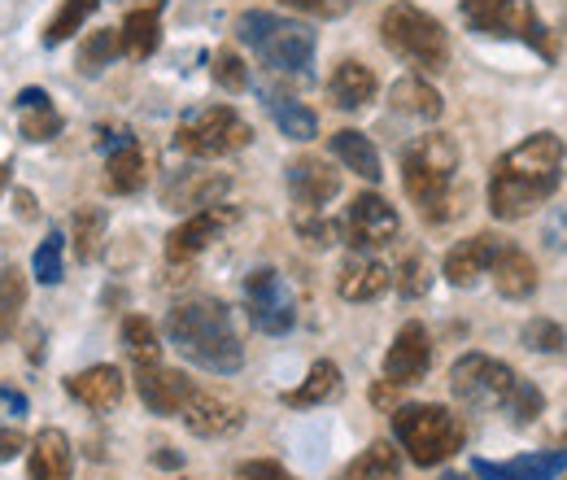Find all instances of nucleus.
Returning a JSON list of instances; mask_svg holds the SVG:
<instances>
[{"label":"nucleus","instance_id":"0eeeda50","mask_svg":"<svg viewBox=\"0 0 567 480\" xmlns=\"http://www.w3.org/2000/svg\"><path fill=\"white\" fill-rule=\"evenodd\" d=\"M236 35L280 74H310L315 62V31L301 22H288L280 13L267 9H245L236 18Z\"/></svg>","mask_w":567,"mask_h":480},{"label":"nucleus","instance_id":"2f4dec72","mask_svg":"<svg viewBox=\"0 0 567 480\" xmlns=\"http://www.w3.org/2000/svg\"><path fill=\"white\" fill-rule=\"evenodd\" d=\"M267 110H271L276 127H280L288 140L319 136V119H315V110H306L301 101H292V96H284V92H267Z\"/></svg>","mask_w":567,"mask_h":480},{"label":"nucleus","instance_id":"a19ab883","mask_svg":"<svg viewBox=\"0 0 567 480\" xmlns=\"http://www.w3.org/2000/svg\"><path fill=\"white\" fill-rule=\"evenodd\" d=\"M210 74L223 92H245V88H249V70H245V62H240L231 49H218V53H214Z\"/></svg>","mask_w":567,"mask_h":480},{"label":"nucleus","instance_id":"09e8293b","mask_svg":"<svg viewBox=\"0 0 567 480\" xmlns=\"http://www.w3.org/2000/svg\"><path fill=\"white\" fill-rule=\"evenodd\" d=\"M445 480H463V477H445Z\"/></svg>","mask_w":567,"mask_h":480},{"label":"nucleus","instance_id":"393cba45","mask_svg":"<svg viewBox=\"0 0 567 480\" xmlns=\"http://www.w3.org/2000/svg\"><path fill=\"white\" fill-rule=\"evenodd\" d=\"M148 184V157L136 140H118V149H110L105 157V188L118 197H132Z\"/></svg>","mask_w":567,"mask_h":480},{"label":"nucleus","instance_id":"c85d7f7f","mask_svg":"<svg viewBox=\"0 0 567 480\" xmlns=\"http://www.w3.org/2000/svg\"><path fill=\"white\" fill-rule=\"evenodd\" d=\"M337 394H341V367H337L332 358H319V362L306 371V380L284 394V402L301 411V407H323V402L337 398Z\"/></svg>","mask_w":567,"mask_h":480},{"label":"nucleus","instance_id":"37998d69","mask_svg":"<svg viewBox=\"0 0 567 480\" xmlns=\"http://www.w3.org/2000/svg\"><path fill=\"white\" fill-rule=\"evenodd\" d=\"M280 4L297 9V13H306V18H323V22L346 18V13L354 9V0H280Z\"/></svg>","mask_w":567,"mask_h":480},{"label":"nucleus","instance_id":"f257e3e1","mask_svg":"<svg viewBox=\"0 0 567 480\" xmlns=\"http://www.w3.org/2000/svg\"><path fill=\"white\" fill-rule=\"evenodd\" d=\"M567 149L555 132H537L511 153H502L489 175V210L494 218H524L555 197L564 184Z\"/></svg>","mask_w":567,"mask_h":480},{"label":"nucleus","instance_id":"72a5a7b5","mask_svg":"<svg viewBox=\"0 0 567 480\" xmlns=\"http://www.w3.org/2000/svg\"><path fill=\"white\" fill-rule=\"evenodd\" d=\"M123 345H127V354H132L136 367L162 362V337H157L153 319H144V315H127L123 319Z\"/></svg>","mask_w":567,"mask_h":480},{"label":"nucleus","instance_id":"9d476101","mask_svg":"<svg viewBox=\"0 0 567 480\" xmlns=\"http://www.w3.org/2000/svg\"><path fill=\"white\" fill-rule=\"evenodd\" d=\"M245 310H249L254 328L267 333V337H284L297 324L292 288L276 267H258V272L245 275Z\"/></svg>","mask_w":567,"mask_h":480},{"label":"nucleus","instance_id":"f704fd0d","mask_svg":"<svg viewBox=\"0 0 567 480\" xmlns=\"http://www.w3.org/2000/svg\"><path fill=\"white\" fill-rule=\"evenodd\" d=\"M105 245V210L83 206L74 214V258L79 263H92Z\"/></svg>","mask_w":567,"mask_h":480},{"label":"nucleus","instance_id":"ea45409f","mask_svg":"<svg viewBox=\"0 0 567 480\" xmlns=\"http://www.w3.org/2000/svg\"><path fill=\"white\" fill-rule=\"evenodd\" d=\"M35 279L40 284H62V275H66V258H62V232H49V241L35 249Z\"/></svg>","mask_w":567,"mask_h":480},{"label":"nucleus","instance_id":"6e6552de","mask_svg":"<svg viewBox=\"0 0 567 480\" xmlns=\"http://www.w3.org/2000/svg\"><path fill=\"white\" fill-rule=\"evenodd\" d=\"M458 13H463V22H467L476 35L519 40V44H528L542 62H555V58H559V44H555V35L546 31V22L537 18L533 0H463Z\"/></svg>","mask_w":567,"mask_h":480},{"label":"nucleus","instance_id":"f03ea898","mask_svg":"<svg viewBox=\"0 0 567 480\" xmlns=\"http://www.w3.org/2000/svg\"><path fill=\"white\" fill-rule=\"evenodd\" d=\"M166 337L171 345L202 371L214 376H236L240 362H245V349L240 337L231 328V310L214 297H193V302H179L166 319Z\"/></svg>","mask_w":567,"mask_h":480},{"label":"nucleus","instance_id":"cd10ccee","mask_svg":"<svg viewBox=\"0 0 567 480\" xmlns=\"http://www.w3.org/2000/svg\"><path fill=\"white\" fill-rule=\"evenodd\" d=\"M118 35H123V53L127 58H153V49H157V40H162V0H153V4H144V9H132L127 18H123V27H118Z\"/></svg>","mask_w":567,"mask_h":480},{"label":"nucleus","instance_id":"de8ad7c7","mask_svg":"<svg viewBox=\"0 0 567 480\" xmlns=\"http://www.w3.org/2000/svg\"><path fill=\"white\" fill-rule=\"evenodd\" d=\"M4 184H9V166L0 162V193H4Z\"/></svg>","mask_w":567,"mask_h":480},{"label":"nucleus","instance_id":"ddd939ff","mask_svg":"<svg viewBox=\"0 0 567 480\" xmlns=\"http://www.w3.org/2000/svg\"><path fill=\"white\" fill-rule=\"evenodd\" d=\"M179 419H184V423H188V432H197V437H227V432H236V428L245 423V411H240L231 398H223V394H210V389H197V385H193V394L184 398Z\"/></svg>","mask_w":567,"mask_h":480},{"label":"nucleus","instance_id":"a18cd8bd","mask_svg":"<svg viewBox=\"0 0 567 480\" xmlns=\"http://www.w3.org/2000/svg\"><path fill=\"white\" fill-rule=\"evenodd\" d=\"M546 249L567 254V206H555L546 218Z\"/></svg>","mask_w":567,"mask_h":480},{"label":"nucleus","instance_id":"f3484780","mask_svg":"<svg viewBox=\"0 0 567 480\" xmlns=\"http://www.w3.org/2000/svg\"><path fill=\"white\" fill-rule=\"evenodd\" d=\"M136 394H141V402L153 415H179L184 398L193 394V380L171 371V367H162V362H153V367H136Z\"/></svg>","mask_w":567,"mask_h":480},{"label":"nucleus","instance_id":"79ce46f5","mask_svg":"<svg viewBox=\"0 0 567 480\" xmlns=\"http://www.w3.org/2000/svg\"><path fill=\"white\" fill-rule=\"evenodd\" d=\"M427 284H432V275H427L424 254H411V258L398 267V293H402V297H424Z\"/></svg>","mask_w":567,"mask_h":480},{"label":"nucleus","instance_id":"aec40b11","mask_svg":"<svg viewBox=\"0 0 567 480\" xmlns=\"http://www.w3.org/2000/svg\"><path fill=\"white\" fill-rule=\"evenodd\" d=\"M71 472H74L71 437L62 428L35 432L31 455H27V480H71Z\"/></svg>","mask_w":567,"mask_h":480},{"label":"nucleus","instance_id":"7ed1b4c3","mask_svg":"<svg viewBox=\"0 0 567 480\" xmlns=\"http://www.w3.org/2000/svg\"><path fill=\"white\" fill-rule=\"evenodd\" d=\"M458 144L445 132H427L411 140L402 153V188L415 206L424 210L427 223H450L463 210V193L454 188L458 180Z\"/></svg>","mask_w":567,"mask_h":480},{"label":"nucleus","instance_id":"412c9836","mask_svg":"<svg viewBox=\"0 0 567 480\" xmlns=\"http://www.w3.org/2000/svg\"><path fill=\"white\" fill-rule=\"evenodd\" d=\"M227 193V175H214V171H179L166 188H162V202L171 210H210L218 206V197Z\"/></svg>","mask_w":567,"mask_h":480},{"label":"nucleus","instance_id":"b1692460","mask_svg":"<svg viewBox=\"0 0 567 480\" xmlns=\"http://www.w3.org/2000/svg\"><path fill=\"white\" fill-rule=\"evenodd\" d=\"M393 284V272L380 263V258H367V254H354L341 272H337V293L346 302H375L384 297Z\"/></svg>","mask_w":567,"mask_h":480},{"label":"nucleus","instance_id":"2eb2a0df","mask_svg":"<svg viewBox=\"0 0 567 480\" xmlns=\"http://www.w3.org/2000/svg\"><path fill=\"white\" fill-rule=\"evenodd\" d=\"M288 193L301 210H323L341 193V175L323 157H292L288 162Z\"/></svg>","mask_w":567,"mask_h":480},{"label":"nucleus","instance_id":"4c0bfd02","mask_svg":"<svg viewBox=\"0 0 567 480\" xmlns=\"http://www.w3.org/2000/svg\"><path fill=\"white\" fill-rule=\"evenodd\" d=\"M292 227L306 236V241H315V245H337L341 241V223H332V218H323V210H301L292 214Z\"/></svg>","mask_w":567,"mask_h":480},{"label":"nucleus","instance_id":"c03bdc74","mask_svg":"<svg viewBox=\"0 0 567 480\" xmlns=\"http://www.w3.org/2000/svg\"><path fill=\"white\" fill-rule=\"evenodd\" d=\"M236 477L240 480H297L284 463H276V459H249V463L236 468Z\"/></svg>","mask_w":567,"mask_h":480},{"label":"nucleus","instance_id":"1a4fd4ad","mask_svg":"<svg viewBox=\"0 0 567 480\" xmlns=\"http://www.w3.org/2000/svg\"><path fill=\"white\" fill-rule=\"evenodd\" d=\"M249 140H254V127L231 105L202 110L197 119L179 123V132H175L179 153H188V157H231V153L249 149Z\"/></svg>","mask_w":567,"mask_h":480},{"label":"nucleus","instance_id":"20e7f679","mask_svg":"<svg viewBox=\"0 0 567 480\" xmlns=\"http://www.w3.org/2000/svg\"><path fill=\"white\" fill-rule=\"evenodd\" d=\"M450 389L472 411H506L515 423H533L542 415V394L515 367L497 362L489 354H463L450 367Z\"/></svg>","mask_w":567,"mask_h":480},{"label":"nucleus","instance_id":"dca6fc26","mask_svg":"<svg viewBox=\"0 0 567 480\" xmlns=\"http://www.w3.org/2000/svg\"><path fill=\"white\" fill-rule=\"evenodd\" d=\"M497 249H502V236H494V232H481V236L458 241V245L445 254V279H450L454 288L481 284V275H489V267H494Z\"/></svg>","mask_w":567,"mask_h":480},{"label":"nucleus","instance_id":"a211bd4d","mask_svg":"<svg viewBox=\"0 0 567 480\" xmlns=\"http://www.w3.org/2000/svg\"><path fill=\"white\" fill-rule=\"evenodd\" d=\"M227 210H197L188 223H179L171 236H166V263H193L197 254H206L210 249V241L227 227Z\"/></svg>","mask_w":567,"mask_h":480},{"label":"nucleus","instance_id":"7c9ffc66","mask_svg":"<svg viewBox=\"0 0 567 480\" xmlns=\"http://www.w3.org/2000/svg\"><path fill=\"white\" fill-rule=\"evenodd\" d=\"M398 472H402V455H398V446H389V441H371L354 463L341 472V480H398Z\"/></svg>","mask_w":567,"mask_h":480},{"label":"nucleus","instance_id":"f8f14e48","mask_svg":"<svg viewBox=\"0 0 567 480\" xmlns=\"http://www.w3.org/2000/svg\"><path fill=\"white\" fill-rule=\"evenodd\" d=\"M427 367H432V337H427V328L420 319H411V324L398 328V337H393L389 354H384V380L406 389V385L424 380Z\"/></svg>","mask_w":567,"mask_h":480},{"label":"nucleus","instance_id":"423d86ee","mask_svg":"<svg viewBox=\"0 0 567 480\" xmlns=\"http://www.w3.org/2000/svg\"><path fill=\"white\" fill-rule=\"evenodd\" d=\"M380 40L389 53H398L402 62H411L415 70H445L450 62V40H445V27L420 9L411 0H393L384 13H380Z\"/></svg>","mask_w":567,"mask_h":480},{"label":"nucleus","instance_id":"9b49d317","mask_svg":"<svg viewBox=\"0 0 567 480\" xmlns=\"http://www.w3.org/2000/svg\"><path fill=\"white\" fill-rule=\"evenodd\" d=\"M398 232H402V218L380 193H358L346 210V223H341V236L354 249H384L398 241Z\"/></svg>","mask_w":567,"mask_h":480},{"label":"nucleus","instance_id":"c756f323","mask_svg":"<svg viewBox=\"0 0 567 480\" xmlns=\"http://www.w3.org/2000/svg\"><path fill=\"white\" fill-rule=\"evenodd\" d=\"M332 153H337V162L346 166V171H354L362 180H371V184H380V153H375V144L354 132V127H346V132H337L332 136Z\"/></svg>","mask_w":567,"mask_h":480},{"label":"nucleus","instance_id":"8fccbe9b","mask_svg":"<svg viewBox=\"0 0 567 480\" xmlns=\"http://www.w3.org/2000/svg\"><path fill=\"white\" fill-rule=\"evenodd\" d=\"M564 31H567V22H564Z\"/></svg>","mask_w":567,"mask_h":480},{"label":"nucleus","instance_id":"49530a36","mask_svg":"<svg viewBox=\"0 0 567 480\" xmlns=\"http://www.w3.org/2000/svg\"><path fill=\"white\" fill-rule=\"evenodd\" d=\"M27 450V437H22V428H0V463H9L13 455H22Z\"/></svg>","mask_w":567,"mask_h":480},{"label":"nucleus","instance_id":"6ab92c4d","mask_svg":"<svg viewBox=\"0 0 567 480\" xmlns=\"http://www.w3.org/2000/svg\"><path fill=\"white\" fill-rule=\"evenodd\" d=\"M567 472V450H546V455H519V459H476L481 480H559Z\"/></svg>","mask_w":567,"mask_h":480},{"label":"nucleus","instance_id":"4468645a","mask_svg":"<svg viewBox=\"0 0 567 480\" xmlns=\"http://www.w3.org/2000/svg\"><path fill=\"white\" fill-rule=\"evenodd\" d=\"M66 394H71L79 407L105 415V411H114V407L123 402V394H127V380H123V371H118V367H110V362H96V367H83V371L66 376Z\"/></svg>","mask_w":567,"mask_h":480},{"label":"nucleus","instance_id":"c9c22d12","mask_svg":"<svg viewBox=\"0 0 567 480\" xmlns=\"http://www.w3.org/2000/svg\"><path fill=\"white\" fill-rule=\"evenodd\" d=\"M22 306H27V279L13 267H0V341L13 337V324H18Z\"/></svg>","mask_w":567,"mask_h":480},{"label":"nucleus","instance_id":"5701e85b","mask_svg":"<svg viewBox=\"0 0 567 480\" xmlns=\"http://www.w3.org/2000/svg\"><path fill=\"white\" fill-rule=\"evenodd\" d=\"M489 275H494V288L506 302H528V297L537 293V263H533L524 249L506 245V241H502V249H497Z\"/></svg>","mask_w":567,"mask_h":480},{"label":"nucleus","instance_id":"4be33fe9","mask_svg":"<svg viewBox=\"0 0 567 480\" xmlns=\"http://www.w3.org/2000/svg\"><path fill=\"white\" fill-rule=\"evenodd\" d=\"M375 92H380V79H375V70L362 67L358 58H346L341 67L332 70V79H328V96H332V105L337 110H367L371 101H375Z\"/></svg>","mask_w":567,"mask_h":480},{"label":"nucleus","instance_id":"e433bc0d","mask_svg":"<svg viewBox=\"0 0 567 480\" xmlns=\"http://www.w3.org/2000/svg\"><path fill=\"white\" fill-rule=\"evenodd\" d=\"M118 53H123V35H118L114 27H105V31H92V35L83 40V49H79V70L96 74V70L110 67Z\"/></svg>","mask_w":567,"mask_h":480},{"label":"nucleus","instance_id":"39448f33","mask_svg":"<svg viewBox=\"0 0 567 480\" xmlns=\"http://www.w3.org/2000/svg\"><path fill=\"white\" fill-rule=\"evenodd\" d=\"M393 437L415 468H441L463 450L467 428L458 415L436 402H411V407H393Z\"/></svg>","mask_w":567,"mask_h":480},{"label":"nucleus","instance_id":"473e14b6","mask_svg":"<svg viewBox=\"0 0 567 480\" xmlns=\"http://www.w3.org/2000/svg\"><path fill=\"white\" fill-rule=\"evenodd\" d=\"M96 13V0H62L58 4V13L44 22V49H58V44H66L74 31H83V22Z\"/></svg>","mask_w":567,"mask_h":480},{"label":"nucleus","instance_id":"bb28decb","mask_svg":"<svg viewBox=\"0 0 567 480\" xmlns=\"http://www.w3.org/2000/svg\"><path fill=\"white\" fill-rule=\"evenodd\" d=\"M389 101H393V110H398V114H411V119H424V123H436V119H441V110H445L441 92H436L427 79H420V74L398 79V83L389 88Z\"/></svg>","mask_w":567,"mask_h":480},{"label":"nucleus","instance_id":"58836bf2","mask_svg":"<svg viewBox=\"0 0 567 480\" xmlns=\"http://www.w3.org/2000/svg\"><path fill=\"white\" fill-rule=\"evenodd\" d=\"M524 345H528L533 354H564L567 333L555 319H528V324H524Z\"/></svg>","mask_w":567,"mask_h":480},{"label":"nucleus","instance_id":"a878e982","mask_svg":"<svg viewBox=\"0 0 567 480\" xmlns=\"http://www.w3.org/2000/svg\"><path fill=\"white\" fill-rule=\"evenodd\" d=\"M13 105H18V132H22L27 140L44 144V140L62 136V114L53 110L49 92H40V88H22Z\"/></svg>","mask_w":567,"mask_h":480}]
</instances>
